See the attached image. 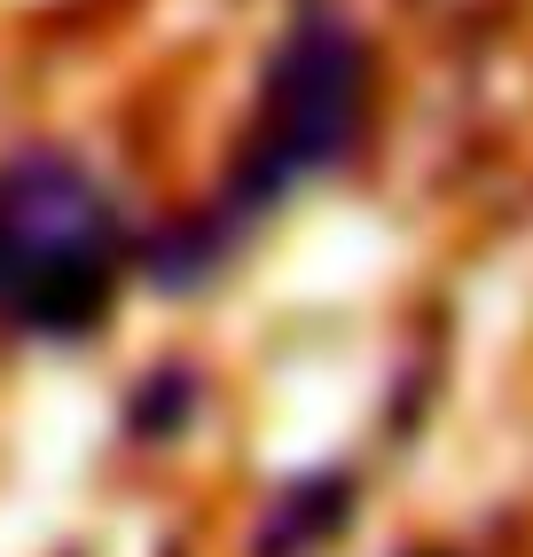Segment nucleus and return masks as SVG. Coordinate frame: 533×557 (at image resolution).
I'll return each mask as SVG.
<instances>
[{"instance_id":"obj_1","label":"nucleus","mask_w":533,"mask_h":557,"mask_svg":"<svg viewBox=\"0 0 533 557\" xmlns=\"http://www.w3.org/2000/svg\"><path fill=\"white\" fill-rule=\"evenodd\" d=\"M110 290V205L48 150L0 173V299L32 330H79Z\"/></svg>"},{"instance_id":"obj_3","label":"nucleus","mask_w":533,"mask_h":557,"mask_svg":"<svg viewBox=\"0 0 533 557\" xmlns=\"http://www.w3.org/2000/svg\"><path fill=\"white\" fill-rule=\"evenodd\" d=\"M337 518H346V487H337V479H314V487H298L275 518H266L259 549H266V557H298L307 542L337 534Z\"/></svg>"},{"instance_id":"obj_2","label":"nucleus","mask_w":533,"mask_h":557,"mask_svg":"<svg viewBox=\"0 0 533 557\" xmlns=\"http://www.w3.org/2000/svg\"><path fill=\"white\" fill-rule=\"evenodd\" d=\"M361 87H369V63L346 24L290 32V48L275 55V79H266L259 134H251V165L266 189H283V181L314 173L346 150L361 126Z\"/></svg>"}]
</instances>
